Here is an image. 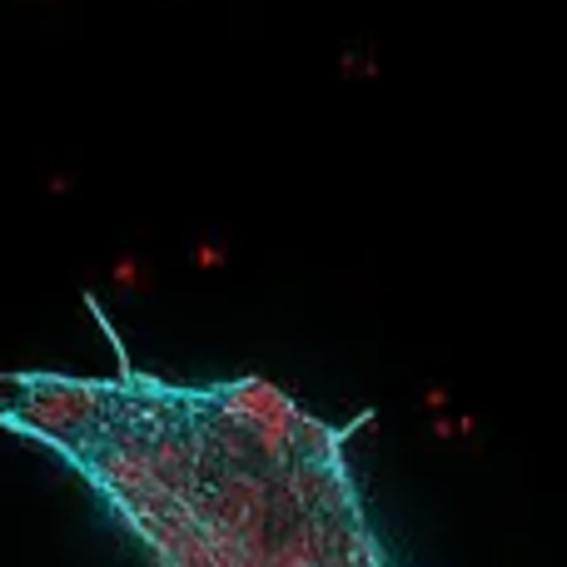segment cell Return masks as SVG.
Segmentation results:
<instances>
[{
  "label": "cell",
  "mask_w": 567,
  "mask_h": 567,
  "mask_svg": "<svg viewBox=\"0 0 567 567\" xmlns=\"http://www.w3.org/2000/svg\"><path fill=\"white\" fill-rule=\"evenodd\" d=\"M100 419H105V389H100V383L50 379V383H35V389L25 393V403L16 409V419H6V423H20V429L40 433L45 443L65 449L80 433L95 429Z\"/></svg>",
  "instance_id": "obj_1"
},
{
  "label": "cell",
  "mask_w": 567,
  "mask_h": 567,
  "mask_svg": "<svg viewBox=\"0 0 567 567\" xmlns=\"http://www.w3.org/2000/svg\"><path fill=\"white\" fill-rule=\"evenodd\" d=\"M110 279H115V289H130V293H145L150 279H145V265H140L135 255H120L115 269H110Z\"/></svg>",
  "instance_id": "obj_2"
},
{
  "label": "cell",
  "mask_w": 567,
  "mask_h": 567,
  "mask_svg": "<svg viewBox=\"0 0 567 567\" xmlns=\"http://www.w3.org/2000/svg\"><path fill=\"white\" fill-rule=\"evenodd\" d=\"M189 255H195V259H189L195 269H225L229 265V245H225V239H199Z\"/></svg>",
  "instance_id": "obj_3"
}]
</instances>
